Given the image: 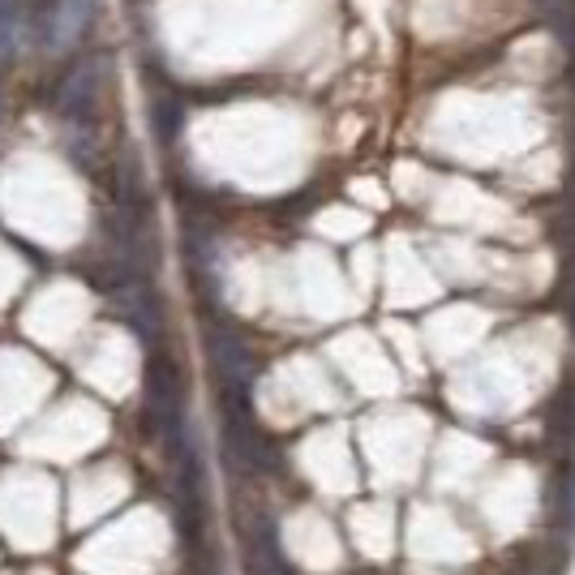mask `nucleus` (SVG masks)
<instances>
[{
	"instance_id": "obj_1",
	"label": "nucleus",
	"mask_w": 575,
	"mask_h": 575,
	"mask_svg": "<svg viewBox=\"0 0 575 575\" xmlns=\"http://www.w3.org/2000/svg\"><path fill=\"white\" fill-rule=\"evenodd\" d=\"M172 464H176V528L185 537V545H203V524H207V485H203V460L198 447L176 438L172 447Z\"/></svg>"
},
{
	"instance_id": "obj_2",
	"label": "nucleus",
	"mask_w": 575,
	"mask_h": 575,
	"mask_svg": "<svg viewBox=\"0 0 575 575\" xmlns=\"http://www.w3.org/2000/svg\"><path fill=\"white\" fill-rule=\"evenodd\" d=\"M147 409H151V421H156L159 438L172 447L181 438V373L168 357H151L147 366Z\"/></svg>"
},
{
	"instance_id": "obj_3",
	"label": "nucleus",
	"mask_w": 575,
	"mask_h": 575,
	"mask_svg": "<svg viewBox=\"0 0 575 575\" xmlns=\"http://www.w3.org/2000/svg\"><path fill=\"white\" fill-rule=\"evenodd\" d=\"M250 572L254 575H292V567L284 563V550H279V537H275V524L258 520L250 532Z\"/></svg>"
}]
</instances>
